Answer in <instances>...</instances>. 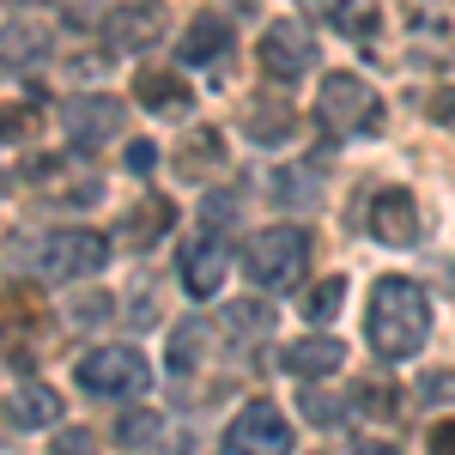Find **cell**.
I'll list each match as a JSON object with an SVG mask.
<instances>
[{
	"mask_svg": "<svg viewBox=\"0 0 455 455\" xmlns=\"http://www.w3.org/2000/svg\"><path fill=\"white\" fill-rule=\"evenodd\" d=\"M431 340V298L413 280H383L371 291V347L377 358L401 364Z\"/></svg>",
	"mask_w": 455,
	"mask_h": 455,
	"instance_id": "1",
	"label": "cell"
},
{
	"mask_svg": "<svg viewBox=\"0 0 455 455\" xmlns=\"http://www.w3.org/2000/svg\"><path fill=\"white\" fill-rule=\"evenodd\" d=\"M243 267L261 291L298 285L304 267H310V231H304V225H267V231H255L249 249H243Z\"/></svg>",
	"mask_w": 455,
	"mask_h": 455,
	"instance_id": "2",
	"label": "cell"
},
{
	"mask_svg": "<svg viewBox=\"0 0 455 455\" xmlns=\"http://www.w3.org/2000/svg\"><path fill=\"white\" fill-rule=\"evenodd\" d=\"M315 122L334 128V134H377L383 104H377L371 79H358V73H328L322 92H315Z\"/></svg>",
	"mask_w": 455,
	"mask_h": 455,
	"instance_id": "3",
	"label": "cell"
},
{
	"mask_svg": "<svg viewBox=\"0 0 455 455\" xmlns=\"http://www.w3.org/2000/svg\"><path fill=\"white\" fill-rule=\"evenodd\" d=\"M152 383V364L140 358V347H92L79 358V388L98 401H128Z\"/></svg>",
	"mask_w": 455,
	"mask_h": 455,
	"instance_id": "4",
	"label": "cell"
},
{
	"mask_svg": "<svg viewBox=\"0 0 455 455\" xmlns=\"http://www.w3.org/2000/svg\"><path fill=\"white\" fill-rule=\"evenodd\" d=\"M219 455H291V419L274 401H249L243 413L231 419Z\"/></svg>",
	"mask_w": 455,
	"mask_h": 455,
	"instance_id": "5",
	"label": "cell"
},
{
	"mask_svg": "<svg viewBox=\"0 0 455 455\" xmlns=\"http://www.w3.org/2000/svg\"><path fill=\"white\" fill-rule=\"evenodd\" d=\"M109 261V237L104 231H85V225H68V231H55L43 255H36V267L49 274V280H85V274H104Z\"/></svg>",
	"mask_w": 455,
	"mask_h": 455,
	"instance_id": "6",
	"label": "cell"
},
{
	"mask_svg": "<svg viewBox=\"0 0 455 455\" xmlns=\"http://www.w3.org/2000/svg\"><path fill=\"white\" fill-rule=\"evenodd\" d=\"M255 61H261L267 79H304V73H315V36L304 31L298 19H274V25L261 31Z\"/></svg>",
	"mask_w": 455,
	"mask_h": 455,
	"instance_id": "7",
	"label": "cell"
},
{
	"mask_svg": "<svg viewBox=\"0 0 455 455\" xmlns=\"http://www.w3.org/2000/svg\"><path fill=\"white\" fill-rule=\"evenodd\" d=\"M164 19H171L164 0H122V6L104 12V49L109 55H140V49L158 43Z\"/></svg>",
	"mask_w": 455,
	"mask_h": 455,
	"instance_id": "8",
	"label": "cell"
},
{
	"mask_svg": "<svg viewBox=\"0 0 455 455\" xmlns=\"http://www.w3.org/2000/svg\"><path fill=\"white\" fill-rule=\"evenodd\" d=\"M122 122H128L122 98H104V92H92V98H68V104H61V128L73 134V146L116 140V128H122Z\"/></svg>",
	"mask_w": 455,
	"mask_h": 455,
	"instance_id": "9",
	"label": "cell"
},
{
	"mask_svg": "<svg viewBox=\"0 0 455 455\" xmlns=\"http://www.w3.org/2000/svg\"><path fill=\"white\" fill-rule=\"evenodd\" d=\"M371 231H377V243H388V249H413L419 243V201H413L407 188H377V201H371Z\"/></svg>",
	"mask_w": 455,
	"mask_h": 455,
	"instance_id": "10",
	"label": "cell"
},
{
	"mask_svg": "<svg viewBox=\"0 0 455 455\" xmlns=\"http://www.w3.org/2000/svg\"><path fill=\"white\" fill-rule=\"evenodd\" d=\"M231 274V243H225V231H207L201 243L182 255V285H188V298H212L219 285Z\"/></svg>",
	"mask_w": 455,
	"mask_h": 455,
	"instance_id": "11",
	"label": "cell"
},
{
	"mask_svg": "<svg viewBox=\"0 0 455 455\" xmlns=\"http://www.w3.org/2000/svg\"><path fill=\"white\" fill-rule=\"evenodd\" d=\"M280 364L291 377H304V383H322V377L347 371V347H340L334 334H310V340H291V347L280 352Z\"/></svg>",
	"mask_w": 455,
	"mask_h": 455,
	"instance_id": "12",
	"label": "cell"
},
{
	"mask_svg": "<svg viewBox=\"0 0 455 455\" xmlns=\"http://www.w3.org/2000/svg\"><path fill=\"white\" fill-rule=\"evenodd\" d=\"M6 419L19 425V431H49V425L61 419V395L49 383H31L25 377V383L12 388V401H6Z\"/></svg>",
	"mask_w": 455,
	"mask_h": 455,
	"instance_id": "13",
	"label": "cell"
},
{
	"mask_svg": "<svg viewBox=\"0 0 455 455\" xmlns=\"http://www.w3.org/2000/svg\"><path fill=\"white\" fill-rule=\"evenodd\" d=\"M225 49H231V31H225V19H212V12H201V19L182 31V43H176L182 68H212Z\"/></svg>",
	"mask_w": 455,
	"mask_h": 455,
	"instance_id": "14",
	"label": "cell"
},
{
	"mask_svg": "<svg viewBox=\"0 0 455 455\" xmlns=\"http://www.w3.org/2000/svg\"><path fill=\"white\" fill-rule=\"evenodd\" d=\"M304 12L347 36H377V0H304Z\"/></svg>",
	"mask_w": 455,
	"mask_h": 455,
	"instance_id": "15",
	"label": "cell"
},
{
	"mask_svg": "<svg viewBox=\"0 0 455 455\" xmlns=\"http://www.w3.org/2000/svg\"><path fill=\"white\" fill-rule=\"evenodd\" d=\"M201 358H207V322H176L171 347H164V371L188 377V371H201Z\"/></svg>",
	"mask_w": 455,
	"mask_h": 455,
	"instance_id": "16",
	"label": "cell"
},
{
	"mask_svg": "<svg viewBox=\"0 0 455 455\" xmlns=\"http://www.w3.org/2000/svg\"><path fill=\"white\" fill-rule=\"evenodd\" d=\"M140 104L146 109H188V85L176 79V73H140Z\"/></svg>",
	"mask_w": 455,
	"mask_h": 455,
	"instance_id": "17",
	"label": "cell"
},
{
	"mask_svg": "<svg viewBox=\"0 0 455 455\" xmlns=\"http://www.w3.org/2000/svg\"><path fill=\"white\" fill-rule=\"evenodd\" d=\"M225 322H231V340H261V334L274 328V310H267V304H255V298H243V304H231V310H225Z\"/></svg>",
	"mask_w": 455,
	"mask_h": 455,
	"instance_id": "18",
	"label": "cell"
},
{
	"mask_svg": "<svg viewBox=\"0 0 455 455\" xmlns=\"http://www.w3.org/2000/svg\"><path fill=\"white\" fill-rule=\"evenodd\" d=\"M340 304H347V274H328V280L304 298V315H310V322H334Z\"/></svg>",
	"mask_w": 455,
	"mask_h": 455,
	"instance_id": "19",
	"label": "cell"
},
{
	"mask_svg": "<svg viewBox=\"0 0 455 455\" xmlns=\"http://www.w3.org/2000/svg\"><path fill=\"white\" fill-rule=\"evenodd\" d=\"M116 437L128 443V450H146V443H158L164 437V413H122V425H116Z\"/></svg>",
	"mask_w": 455,
	"mask_h": 455,
	"instance_id": "20",
	"label": "cell"
},
{
	"mask_svg": "<svg viewBox=\"0 0 455 455\" xmlns=\"http://www.w3.org/2000/svg\"><path fill=\"white\" fill-rule=\"evenodd\" d=\"M49 49V36L36 31V25H12V31H0V55L6 61H31V55H43Z\"/></svg>",
	"mask_w": 455,
	"mask_h": 455,
	"instance_id": "21",
	"label": "cell"
},
{
	"mask_svg": "<svg viewBox=\"0 0 455 455\" xmlns=\"http://www.w3.org/2000/svg\"><path fill=\"white\" fill-rule=\"evenodd\" d=\"M164 231H171V201L152 195V201L134 212V243H152V237H164Z\"/></svg>",
	"mask_w": 455,
	"mask_h": 455,
	"instance_id": "22",
	"label": "cell"
},
{
	"mask_svg": "<svg viewBox=\"0 0 455 455\" xmlns=\"http://www.w3.org/2000/svg\"><path fill=\"white\" fill-rule=\"evenodd\" d=\"M201 219H207L212 231H225V225L237 219V195H207V201H201Z\"/></svg>",
	"mask_w": 455,
	"mask_h": 455,
	"instance_id": "23",
	"label": "cell"
},
{
	"mask_svg": "<svg viewBox=\"0 0 455 455\" xmlns=\"http://www.w3.org/2000/svg\"><path fill=\"white\" fill-rule=\"evenodd\" d=\"M49 455H98V443H92V431H61Z\"/></svg>",
	"mask_w": 455,
	"mask_h": 455,
	"instance_id": "24",
	"label": "cell"
},
{
	"mask_svg": "<svg viewBox=\"0 0 455 455\" xmlns=\"http://www.w3.org/2000/svg\"><path fill=\"white\" fill-rule=\"evenodd\" d=\"M425 455H455V419H437L425 437Z\"/></svg>",
	"mask_w": 455,
	"mask_h": 455,
	"instance_id": "25",
	"label": "cell"
},
{
	"mask_svg": "<svg viewBox=\"0 0 455 455\" xmlns=\"http://www.w3.org/2000/svg\"><path fill=\"white\" fill-rule=\"evenodd\" d=\"M31 128V109H0V140H25Z\"/></svg>",
	"mask_w": 455,
	"mask_h": 455,
	"instance_id": "26",
	"label": "cell"
},
{
	"mask_svg": "<svg viewBox=\"0 0 455 455\" xmlns=\"http://www.w3.org/2000/svg\"><path fill=\"white\" fill-rule=\"evenodd\" d=\"M304 413H310L315 425H334V419H340V407H334V401H322V395H304Z\"/></svg>",
	"mask_w": 455,
	"mask_h": 455,
	"instance_id": "27",
	"label": "cell"
},
{
	"mask_svg": "<svg viewBox=\"0 0 455 455\" xmlns=\"http://www.w3.org/2000/svg\"><path fill=\"white\" fill-rule=\"evenodd\" d=\"M152 164H158V146H152V140L128 146V171H152Z\"/></svg>",
	"mask_w": 455,
	"mask_h": 455,
	"instance_id": "28",
	"label": "cell"
},
{
	"mask_svg": "<svg viewBox=\"0 0 455 455\" xmlns=\"http://www.w3.org/2000/svg\"><path fill=\"white\" fill-rule=\"evenodd\" d=\"M431 116H437V122H455V92H437V98H431Z\"/></svg>",
	"mask_w": 455,
	"mask_h": 455,
	"instance_id": "29",
	"label": "cell"
},
{
	"mask_svg": "<svg viewBox=\"0 0 455 455\" xmlns=\"http://www.w3.org/2000/svg\"><path fill=\"white\" fill-rule=\"evenodd\" d=\"M425 395H431V401H437V395L450 401V395H455V377H431V383H425Z\"/></svg>",
	"mask_w": 455,
	"mask_h": 455,
	"instance_id": "30",
	"label": "cell"
},
{
	"mask_svg": "<svg viewBox=\"0 0 455 455\" xmlns=\"http://www.w3.org/2000/svg\"><path fill=\"white\" fill-rule=\"evenodd\" d=\"M352 455H395V443H358Z\"/></svg>",
	"mask_w": 455,
	"mask_h": 455,
	"instance_id": "31",
	"label": "cell"
},
{
	"mask_svg": "<svg viewBox=\"0 0 455 455\" xmlns=\"http://www.w3.org/2000/svg\"><path fill=\"white\" fill-rule=\"evenodd\" d=\"M231 6H237V12H249V6H255V0H231Z\"/></svg>",
	"mask_w": 455,
	"mask_h": 455,
	"instance_id": "32",
	"label": "cell"
},
{
	"mask_svg": "<svg viewBox=\"0 0 455 455\" xmlns=\"http://www.w3.org/2000/svg\"><path fill=\"white\" fill-rule=\"evenodd\" d=\"M25 6H36V0H25Z\"/></svg>",
	"mask_w": 455,
	"mask_h": 455,
	"instance_id": "33",
	"label": "cell"
}]
</instances>
